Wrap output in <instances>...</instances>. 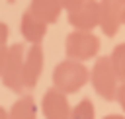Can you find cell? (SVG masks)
I'll return each instance as SVG.
<instances>
[{
	"label": "cell",
	"instance_id": "cell-10",
	"mask_svg": "<svg viewBox=\"0 0 125 119\" xmlns=\"http://www.w3.org/2000/svg\"><path fill=\"white\" fill-rule=\"evenodd\" d=\"M27 10L33 16H37L41 21H45L47 25H51V23L59 21V18H61V14H62L64 8L61 4V0H31L29 6H27Z\"/></svg>",
	"mask_w": 125,
	"mask_h": 119
},
{
	"label": "cell",
	"instance_id": "cell-9",
	"mask_svg": "<svg viewBox=\"0 0 125 119\" xmlns=\"http://www.w3.org/2000/svg\"><path fill=\"white\" fill-rule=\"evenodd\" d=\"M47 29H49V25L45 21H41L37 16H33L27 8L23 10L21 20H20V33L29 45H41V41L47 35Z\"/></svg>",
	"mask_w": 125,
	"mask_h": 119
},
{
	"label": "cell",
	"instance_id": "cell-15",
	"mask_svg": "<svg viewBox=\"0 0 125 119\" xmlns=\"http://www.w3.org/2000/svg\"><path fill=\"white\" fill-rule=\"evenodd\" d=\"M86 0H61V4H62V8L66 10V14L68 12H72V10H76L80 4H84Z\"/></svg>",
	"mask_w": 125,
	"mask_h": 119
},
{
	"label": "cell",
	"instance_id": "cell-13",
	"mask_svg": "<svg viewBox=\"0 0 125 119\" xmlns=\"http://www.w3.org/2000/svg\"><path fill=\"white\" fill-rule=\"evenodd\" d=\"M70 119H96V107L90 98H82L70 111Z\"/></svg>",
	"mask_w": 125,
	"mask_h": 119
},
{
	"label": "cell",
	"instance_id": "cell-17",
	"mask_svg": "<svg viewBox=\"0 0 125 119\" xmlns=\"http://www.w3.org/2000/svg\"><path fill=\"white\" fill-rule=\"evenodd\" d=\"M6 55H8V47H2V49H0V78H2V72H4V62H6Z\"/></svg>",
	"mask_w": 125,
	"mask_h": 119
},
{
	"label": "cell",
	"instance_id": "cell-8",
	"mask_svg": "<svg viewBox=\"0 0 125 119\" xmlns=\"http://www.w3.org/2000/svg\"><path fill=\"white\" fill-rule=\"evenodd\" d=\"M123 25L121 21V4L115 0H100V29L105 37H113L119 27Z\"/></svg>",
	"mask_w": 125,
	"mask_h": 119
},
{
	"label": "cell",
	"instance_id": "cell-1",
	"mask_svg": "<svg viewBox=\"0 0 125 119\" xmlns=\"http://www.w3.org/2000/svg\"><path fill=\"white\" fill-rule=\"evenodd\" d=\"M53 88H57L62 94H76L90 82V70L84 62L64 59L53 68Z\"/></svg>",
	"mask_w": 125,
	"mask_h": 119
},
{
	"label": "cell",
	"instance_id": "cell-20",
	"mask_svg": "<svg viewBox=\"0 0 125 119\" xmlns=\"http://www.w3.org/2000/svg\"><path fill=\"white\" fill-rule=\"evenodd\" d=\"M121 21H123V25H125V4L121 6Z\"/></svg>",
	"mask_w": 125,
	"mask_h": 119
},
{
	"label": "cell",
	"instance_id": "cell-6",
	"mask_svg": "<svg viewBox=\"0 0 125 119\" xmlns=\"http://www.w3.org/2000/svg\"><path fill=\"white\" fill-rule=\"evenodd\" d=\"M70 103L66 94L57 88H49L41 98V113L45 119H70Z\"/></svg>",
	"mask_w": 125,
	"mask_h": 119
},
{
	"label": "cell",
	"instance_id": "cell-7",
	"mask_svg": "<svg viewBox=\"0 0 125 119\" xmlns=\"http://www.w3.org/2000/svg\"><path fill=\"white\" fill-rule=\"evenodd\" d=\"M45 64V53L41 45H29L23 59V88H35Z\"/></svg>",
	"mask_w": 125,
	"mask_h": 119
},
{
	"label": "cell",
	"instance_id": "cell-2",
	"mask_svg": "<svg viewBox=\"0 0 125 119\" xmlns=\"http://www.w3.org/2000/svg\"><path fill=\"white\" fill-rule=\"evenodd\" d=\"M90 84L102 99H105V101L117 99V90H119L121 82L111 66L109 55H102L96 59L94 66L90 68Z\"/></svg>",
	"mask_w": 125,
	"mask_h": 119
},
{
	"label": "cell",
	"instance_id": "cell-21",
	"mask_svg": "<svg viewBox=\"0 0 125 119\" xmlns=\"http://www.w3.org/2000/svg\"><path fill=\"white\" fill-rule=\"evenodd\" d=\"M115 2H117V4H121V6L125 4V0H115Z\"/></svg>",
	"mask_w": 125,
	"mask_h": 119
},
{
	"label": "cell",
	"instance_id": "cell-19",
	"mask_svg": "<svg viewBox=\"0 0 125 119\" xmlns=\"http://www.w3.org/2000/svg\"><path fill=\"white\" fill-rule=\"evenodd\" d=\"M0 119H8V109L0 105Z\"/></svg>",
	"mask_w": 125,
	"mask_h": 119
},
{
	"label": "cell",
	"instance_id": "cell-3",
	"mask_svg": "<svg viewBox=\"0 0 125 119\" xmlns=\"http://www.w3.org/2000/svg\"><path fill=\"white\" fill-rule=\"evenodd\" d=\"M100 51V37L92 31H70L64 37V55L70 60H90Z\"/></svg>",
	"mask_w": 125,
	"mask_h": 119
},
{
	"label": "cell",
	"instance_id": "cell-12",
	"mask_svg": "<svg viewBox=\"0 0 125 119\" xmlns=\"http://www.w3.org/2000/svg\"><path fill=\"white\" fill-rule=\"evenodd\" d=\"M109 60H111V66H113L119 82H125V41L123 43H117L111 49Z\"/></svg>",
	"mask_w": 125,
	"mask_h": 119
},
{
	"label": "cell",
	"instance_id": "cell-14",
	"mask_svg": "<svg viewBox=\"0 0 125 119\" xmlns=\"http://www.w3.org/2000/svg\"><path fill=\"white\" fill-rule=\"evenodd\" d=\"M8 37H10V27L4 21H0V49L8 47Z\"/></svg>",
	"mask_w": 125,
	"mask_h": 119
},
{
	"label": "cell",
	"instance_id": "cell-11",
	"mask_svg": "<svg viewBox=\"0 0 125 119\" xmlns=\"http://www.w3.org/2000/svg\"><path fill=\"white\" fill-rule=\"evenodd\" d=\"M8 119H37V103L33 96H20L8 109Z\"/></svg>",
	"mask_w": 125,
	"mask_h": 119
},
{
	"label": "cell",
	"instance_id": "cell-22",
	"mask_svg": "<svg viewBox=\"0 0 125 119\" xmlns=\"http://www.w3.org/2000/svg\"><path fill=\"white\" fill-rule=\"evenodd\" d=\"M8 2H16V0H8Z\"/></svg>",
	"mask_w": 125,
	"mask_h": 119
},
{
	"label": "cell",
	"instance_id": "cell-4",
	"mask_svg": "<svg viewBox=\"0 0 125 119\" xmlns=\"http://www.w3.org/2000/svg\"><path fill=\"white\" fill-rule=\"evenodd\" d=\"M23 59H25V51H23L21 43H14V45L8 47L4 72H2L0 80L14 94H21L23 92Z\"/></svg>",
	"mask_w": 125,
	"mask_h": 119
},
{
	"label": "cell",
	"instance_id": "cell-5",
	"mask_svg": "<svg viewBox=\"0 0 125 119\" xmlns=\"http://www.w3.org/2000/svg\"><path fill=\"white\" fill-rule=\"evenodd\" d=\"M68 23L76 31H94L100 27V0H86L76 10L68 12Z\"/></svg>",
	"mask_w": 125,
	"mask_h": 119
},
{
	"label": "cell",
	"instance_id": "cell-18",
	"mask_svg": "<svg viewBox=\"0 0 125 119\" xmlns=\"http://www.w3.org/2000/svg\"><path fill=\"white\" fill-rule=\"evenodd\" d=\"M104 119H125V115H119V113H109V115H105Z\"/></svg>",
	"mask_w": 125,
	"mask_h": 119
},
{
	"label": "cell",
	"instance_id": "cell-16",
	"mask_svg": "<svg viewBox=\"0 0 125 119\" xmlns=\"http://www.w3.org/2000/svg\"><path fill=\"white\" fill-rule=\"evenodd\" d=\"M117 103H119L121 109L125 111V82L119 84V90H117Z\"/></svg>",
	"mask_w": 125,
	"mask_h": 119
}]
</instances>
